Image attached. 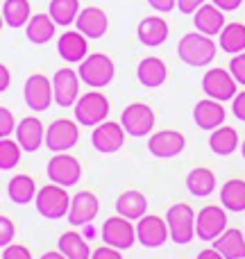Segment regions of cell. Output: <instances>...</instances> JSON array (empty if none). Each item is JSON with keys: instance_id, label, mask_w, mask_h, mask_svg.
Masks as SVG:
<instances>
[{"instance_id": "1", "label": "cell", "mask_w": 245, "mask_h": 259, "mask_svg": "<svg viewBox=\"0 0 245 259\" xmlns=\"http://www.w3.org/2000/svg\"><path fill=\"white\" fill-rule=\"evenodd\" d=\"M177 55L188 66H207V64H211L216 57V44L211 41L209 34L188 32V34H184L182 39H179Z\"/></svg>"}, {"instance_id": "2", "label": "cell", "mask_w": 245, "mask_h": 259, "mask_svg": "<svg viewBox=\"0 0 245 259\" xmlns=\"http://www.w3.org/2000/svg\"><path fill=\"white\" fill-rule=\"evenodd\" d=\"M66 187L62 184H48V187L39 189L34 202H36V211H39L43 219L48 221H57L62 216H68V209H71V200L68 198V191H64Z\"/></svg>"}, {"instance_id": "3", "label": "cell", "mask_w": 245, "mask_h": 259, "mask_svg": "<svg viewBox=\"0 0 245 259\" xmlns=\"http://www.w3.org/2000/svg\"><path fill=\"white\" fill-rule=\"evenodd\" d=\"M166 223L170 230V239L179 246H186L195 237V214L186 202H177L166 211Z\"/></svg>"}, {"instance_id": "4", "label": "cell", "mask_w": 245, "mask_h": 259, "mask_svg": "<svg viewBox=\"0 0 245 259\" xmlns=\"http://www.w3.org/2000/svg\"><path fill=\"white\" fill-rule=\"evenodd\" d=\"M116 75V66H114L112 57L103 53H95V55H89L84 62L80 64V77L84 84L93 87V89H103L107 87L109 82L114 80Z\"/></svg>"}, {"instance_id": "5", "label": "cell", "mask_w": 245, "mask_h": 259, "mask_svg": "<svg viewBox=\"0 0 245 259\" xmlns=\"http://www.w3.org/2000/svg\"><path fill=\"white\" fill-rule=\"evenodd\" d=\"M107 116H109V100L100 91H89V94L80 96V100L75 103V118L80 125L95 127Z\"/></svg>"}, {"instance_id": "6", "label": "cell", "mask_w": 245, "mask_h": 259, "mask_svg": "<svg viewBox=\"0 0 245 259\" xmlns=\"http://www.w3.org/2000/svg\"><path fill=\"white\" fill-rule=\"evenodd\" d=\"M103 241L112 248H118V250H127V248L134 246V239H136V230L129 223V219L125 216H112L103 223V232H100Z\"/></svg>"}, {"instance_id": "7", "label": "cell", "mask_w": 245, "mask_h": 259, "mask_svg": "<svg viewBox=\"0 0 245 259\" xmlns=\"http://www.w3.org/2000/svg\"><path fill=\"white\" fill-rule=\"evenodd\" d=\"M23 96H25V103L30 109L34 112H45L50 107V103L55 100V89H53V80H48L41 73H34L25 80L23 87Z\"/></svg>"}, {"instance_id": "8", "label": "cell", "mask_w": 245, "mask_h": 259, "mask_svg": "<svg viewBox=\"0 0 245 259\" xmlns=\"http://www.w3.org/2000/svg\"><path fill=\"white\" fill-rule=\"evenodd\" d=\"M121 123L125 132L132 137H148L155 127V112L145 103H132L123 109Z\"/></svg>"}, {"instance_id": "9", "label": "cell", "mask_w": 245, "mask_h": 259, "mask_svg": "<svg viewBox=\"0 0 245 259\" xmlns=\"http://www.w3.org/2000/svg\"><path fill=\"white\" fill-rule=\"evenodd\" d=\"M236 77L232 75L229 71H225V68H211V71H207V75L202 77V89H205V94L209 96V98L214 100H234V96H236Z\"/></svg>"}, {"instance_id": "10", "label": "cell", "mask_w": 245, "mask_h": 259, "mask_svg": "<svg viewBox=\"0 0 245 259\" xmlns=\"http://www.w3.org/2000/svg\"><path fill=\"white\" fill-rule=\"evenodd\" d=\"M45 173H48V178L55 184L75 187L82 178V166L73 155H55L50 157L48 166H45Z\"/></svg>"}, {"instance_id": "11", "label": "cell", "mask_w": 245, "mask_h": 259, "mask_svg": "<svg viewBox=\"0 0 245 259\" xmlns=\"http://www.w3.org/2000/svg\"><path fill=\"white\" fill-rule=\"evenodd\" d=\"M125 143V127L123 123H114V121H103L100 125L93 127L91 134V146L103 155H114L123 148Z\"/></svg>"}, {"instance_id": "12", "label": "cell", "mask_w": 245, "mask_h": 259, "mask_svg": "<svg viewBox=\"0 0 245 259\" xmlns=\"http://www.w3.org/2000/svg\"><path fill=\"white\" fill-rule=\"evenodd\" d=\"M80 139V130L77 123L68 121V118H59V121L50 123V127L45 130V146L53 152H66Z\"/></svg>"}, {"instance_id": "13", "label": "cell", "mask_w": 245, "mask_h": 259, "mask_svg": "<svg viewBox=\"0 0 245 259\" xmlns=\"http://www.w3.org/2000/svg\"><path fill=\"white\" fill-rule=\"evenodd\" d=\"M227 228V214L216 205H209L195 216V234L202 241H216Z\"/></svg>"}, {"instance_id": "14", "label": "cell", "mask_w": 245, "mask_h": 259, "mask_svg": "<svg viewBox=\"0 0 245 259\" xmlns=\"http://www.w3.org/2000/svg\"><path fill=\"white\" fill-rule=\"evenodd\" d=\"M80 80L73 68H59L53 77V89H55V103L59 107H73L77 103V94H80Z\"/></svg>"}, {"instance_id": "15", "label": "cell", "mask_w": 245, "mask_h": 259, "mask_svg": "<svg viewBox=\"0 0 245 259\" xmlns=\"http://www.w3.org/2000/svg\"><path fill=\"white\" fill-rule=\"evenodd\" d=\"M186 146V139L177 130H161V132L152 134L148 139V150L150 155L159 157V159H168V157H177Z\"/></svg>"}, {"instance_id": "16", "label": "cell", "mask_w": 245, "mask_h": 259, "mask_svg": "<svg viewBox=\"0 0 245 259\" xmlns=\"http://www.w3.org/2000/svg\"><path fill=\"white\" fill-rule=\"evenodd\" d=\"M168 237H170V230H168V223H166L164 219H159V216H143V219H138L136 239L141 246L161 248Z\"/></svg>"}, {"instance_id": "17", "label": "cell", "mask_w": 245, "mask_h": 259, "mask_svg": "<svg viewBox=\"0 0 245 259\" xmlns=\"http://www.w3.org/2000/svg\"><path fill=\"white\" fill-rule=\"evenodd\" d=\"M98 211H100L98 196H95V193H91V191H80L71 200V209H68V223H71L73 228L89 225L91 221L98 216Z\"/></svg>"}, {"instance_id": "18", "label": "cell", "mask_w": 245, "mask_h": 259, "mask_svg": "<svg viewBox=\"0 0 245 259\" xmlns=\"http://www.w3.org/2000/svg\"><path fill=\"white\" fill-rule=\"evenodd\" d=\"M57 50L62 55V59H66L68 64H82L86 57H89V44H86V36L82 34L80 30H71L64 32L57 41Z\"/></svg>"}, {"instance_id": "19", "label": "cell", "mask_w": 245, "mask_h": 259, "mask_svg": "<svg viewBox=\"0 0 245 259\" xmlns=\"http://www.w3.org/2000/svg\"><path fill=\"white\" fill-rule=\"evenodd\" d=\"M75 25L86 39H103L109 27V18L100 7H86L80 12Z\"/></svg>"}, {"instance_id": "20", "label": "cell", "mask_w": 245, "mask_h": 259, "mask_svg": "<svg viewBox=\"0 0 245 259\" xmlns=\"http://www.w3.org/2000/svg\"><path fill=\"white\" fill-rule=\"evenodd\" d=\"M193 121L198 127L209 130L214 132L216 127H220L225 123V107L220 105V100H200V103L193 107Z\"/></svg>"}, {"instance_id": "21", "label": "cell", "mask_w": 245, "mask_h": 259, "mask_svg": "<svg viewBox=\"0 0 245 259\" xmlns=\"http://www.w3.org/2000/svg\"><path fill=\"white\" fill-rule=\"evenodd\" d=\"M193 25L198 27V32L202 34H209V36H216L223 32L225 27V14L218 5H202L195 14H193Z\"/></svg>"}, {"instance_id": "22", "label": "cell", "mask_w": 245, "mask_h": 259, "mask_svg": "<svg viewBox=\"0 0 245 259\" xmlns=\"http://www.w3.org/2000/svg\"><path fill=\"white\" fill-rule=\"evenodd\" d=\"M136 36L143 46L157 48V46H161L166 39H168V23H166L161 16H148L138 23Z\"/></svg>"}, {"instance_id": "23", "label": "cell", "mask_w": 245, "mask_h": 259, "mask_svg": "<svg viewBox=\"0 0 245 259\" xmlns=\"http://www.w3.org/2000/svg\"><path fill=\"white\" fill-rule=\"evenodd\" d=\"M16 139L21 143V148L25 152H36L43 143V125H41L39 118L34 116H27L23 118L21 123L16 125Z\"/></svg>"}, {"instance_id": "24", "label": "cell", "mask_w": 245, "mask_h": 259, "mask_svg": "<svg viewBox=\"0 0 245 259\" xmlns=\"http://www.w3.org/2000/svg\"><path fill=\"white\" fill-rule=\"evenodd\" d=\"M136 77L143 87H148V89H157V87H161L166 82V77H168V68H166L164 59L145 57V59H141V64H138Z\"/></svg>"}, {"instance_id": "25", "label": "cell", "mask_w": 245, "mask_h": 259, "mask_svg": "<svg viewBox=\"0 0 245 259\" xmlns=\"http://www.w3.org/2000/svg\"><path fill=\"white\" fill-rule=\"evenodd\" d=\"M116 211L129 221H138L145 216L148 211V198L141 191H125L116 200Z\"/></svg>"}, {"instance_id": "26", "label": "cell", "mask_w": 245, "mask_h": 259, "mask_svg": "<svg viewBox=\"0 0 245 259\" xmlns=\"http://www.w3.org/2000/svg\"><path fill=\"white\" fill-rule=\"evenodd\" d=\"M214 248L225 259H245V237L241 230H225L214 241Z\"/></svg>"}, {"instance_id": "27", "label": "cell", "mask_w": 245, "mask_h": 259, "mask_svg": "<svg viewBox=\"0 0 245 259\" xmlns=\"http://www.w3.org/2000/svg\"><path fill=\"white\" fill-rule=\"evenodd\" d=\"M55 25H57V23L53 21L50 14H36V16H32L30 23L25 25V34L32 44L43 46L55 36Z\"/></svg>"}, {"instance_id": "28", "label": "cell", "mask_w": 245, "mask_h": 259, "mask_svg": "<svg viewBox=\"0 0 245 259\" xmlns=\"http://www.w3.org/2000/svg\"><path fill=\"white\" fill-rule=\"evenodd\" d=\"M209 148L214 155H220V157L232 155V152L238 148V132L229 125L216 127L209 137Z\"/></svg>"}, {"instance_id": "29", "label": "cell", "mask_w": 245, "mask_h": 259, "mask_svg": "<svg viewBox=\"0 0 245 259\" xmlns=\"http://www.w3.org/2000/svg\"><path fill=\"white\" fill-rule=\"evenodd\" d=\"M36 184L30 175H14L7 184V196L16 205H27L30 200L36 198Z\"/></svg>"}, {"instance_id": "30", "label": "cell", "mask_w": 245, "mask_h": 259, "mask_svg": "<svg viewBox=\"0 0 245 259\" xmlns=\"http://www.w3.org/2000/svg\"><path fill=\"white\" fill-rule=\"evenodd\" d=\"M220 202L229 211H245V180H227L220 189Z\"/></svg>"}, {"instance_id": "31", "label": "cell", "mask_w": 245, "mask_h": 259, "mask_svg": "<svg viewBox=\"0 0 245 259\" xmlns=\"http://www.w3.org/2000/svg\"><path fill=\"white\" fill-rule=\"evenodd\" d=\"M186 189H188V193H193L198 198L209 196L216 189V175L209 168H202V166L200 168H193L186 175Z\"/></svg>"}, {"instance_id": "32", "label": "cell", "mask_w": 245, "mask_h": 259, "mask_svg": "<svg viewBox=\"0 0 245 259\" xmlns=\"http://www.w3.org/2000/svg\"><path fill=\"white\" fill-rule=\"evenodd\" d=\"M57 246L68 259H91V255H93L89 243H86V239L80 237L77 232H73V230L71 232H64L62 237H59Z\"/></svg>"}, {"instance_id": "33", "label": "cell", "mask_w": 245, "mask_h": 259, "mask_svg": "<svg viewBox=\"0 0 245 259\" xmlns=\"http://www.w3.org/2000/svg\"><path fill=\"white\" fill-rule=\"evenodd\" d=\"M30 0H5L3 21L7 27H23L30 23Z\"/></svg>"}, {"instance_id": "34", "label": "cell", "mask_w": 245, "mask_h": 259, "mask_svg": "<svg viewBox=\"0 0 245 259\" xmlns=\"http://www.w3.org/2000/svg\"><path fill=\"white\" fill-rule=\"evenodd\" d=\"M220 48L229 55H238L245 50V25L243 23H227L220 32Z\"/></svg>"}, {"instance_id": "35", "label": "cell", "mask_w": 245, "mask_h": 259, "mask_svg": "<svg viewBox=\"0 0 245 259\" xmlns=\"http://www.w3.org/2000/svg\"><path fill=\"white\" fill-rule=\"evenodd\" d=\"M48 14L57 25H71L80 16V0H50Z\"/></svg>"}, {"instance_id": "36", "label": "cell", "mask_w": 245, "mask_h": 259, "mask_svg": "<svg viewBox=\"0 0 245 259\" xmlns=\"http://www.w3.org/2000/svg\"><path fill=\"white\" fill-rule=\"evenodd\" d=\"M21 143L18 141H12L9 137H3L0 141V168L7 173V170L16 168L18 161H21Z\"/></svg>"}, {"instance_id": "37", "label": "cell", "mask_w": 245, "mask_h": 259, "mask_svg": "<svg viewBox=\"0 0 245 259\" xmlns=\"http://www.w3.org/2000/svg\"><path fill=\"white\" fill-rule=\"evenodd\" d=\"M229 73L236 77L238 84H245V50L232 57V62H229Z\"/></svg>"}, {"instance_id": "38", "label": "cell", "mask_w": 245, "mask_h": 259, "mask_svg": "<svg viewBox=\"0 0 245 259\" xmlns=\"http://www.w3.org/2000/svg\"><path fill=\"white\" fill-rule=\"evenodd\" d=\"M12 132H16L14 125V116L7 107L0 109V137H12Z\"/></svg>"}, {"instance_id": "39", "label": "cell", "mask_w": 245, "mask_h": 259, "mask_svg": "<svg viewBox=\"0 0 245 259\" xmlns=\"http://www.w3.org/2000/svg\"><path fill=\"white\" fill-rule=\"evenodd\" d=\"M12 239H14V223L7 216H3V219H0V246L7 248L9 243H12Z\"/></svg>"}, {"instance_id": "40", "label": "cell", "mask_w": 245, "mask_h": 259, "mask_svg": "<svg viewBox=\"0 0 245 259\" xmlns=\"http://www.w3.org/2000/svg\"><path fill=\"white\" fill-rule=\"evenodd\" d=\"M3 259H32V252L25 246H12L9 243L3 250Z\"/></svg>"}, {"instance_id": "41", "label": "cell", "mask_w": 245, "mask_h": 259, "mask_svg": "<svg viewBox=\"0 0 245 259\" xmlns=\"http://www.w3.org/2000/svg\"><path fill=\"white\" fill-rule=\"evenodd\" d=\"M91 259H123L121 250L118 248H112V246H103V248H95Z\"/></svg>"}, {"instance_id": "42", "label": "cell", "mask_w": 245, "mask_h": 259, "mask_svg": "<svg viewBox=\"0 0 245 259\" xmlns=\"http://www.w3.org/2000/svg\"><path fill=\"white\" fill-rule=\"evenodd\" d=\"M232 112H234V116H236L238 121H245V91H241V94L234 96Z\"/></svg>"}, {"instance_id": "43", "label": "cell", "mask_w": 245, "mask_h": 259, "mask_svg": "<svg viewBox=\"0 0 245 259\" xmlns=\"http://www.w3.org/2000/svg\"><path fill=\"white\" fill-rule=\"evenodd\" d=\"M205 5V0H177V9L182 14H195Z\"/></svg>"}, {"instance_id": "44", "label": "cell", "mask_w": 245, "mask_h": 259, "mask_svg": "<svg viewBox=\"0 0 245 259\" xmlns=\"http://www.w3.org/2000/svg\"><path fill=\"white\" fill-rule=\"evenodd\" d=\"M148 5H150L152 9H157V12L166 14V12H173V9L177 7V0H148Z\"/></svg>"}, {"instance_id": "45", "label": "cell", "mask_w": 245, "mask_h": 259, "mask_svg": "<svg viewBox=\"0 0 245 259\" xmlns=\"http://www.w3.org/2000/svg\"><path fill=\"white\" fill-rule=\"evenodd\" d=\"M214 5H218L223 12H234V9H238L243 5V0H211Z\"/></svg>"}, {"instance_id": "46", "label": "cell", "mask_w": 245, "mask_h": 259, "mask_svg": "<svg viewBox=\"0 0 245 259\" xmlns=\"http://www.w3.org/2000/svg\"><path fill=\"white\" fill-rule=\"evenodd\" d=\"M9 84H12V75H9L7 66L3 64V66H0V91H7Z\"/></svg>"}, {"instance_id": "47", "label": "cell", "mask_w": 245, "mask_h": 259, "mask_svg": "<svg viewBox=\"0 0 245 259\" xmlns=\"http://www.w3.org/2000/svg\"><path fill=\"white\" fill-rule=\"evenodd\" d=\"M195 259H225V257L220 255V252L216 250V248H207V250H202Z\"/></svg>"}, {"instance_id": "48", "label": "cell", "mask_w": 245, "mask_h": 259, "mask_svg": "<svg viewBox=\"0 0 245 259\" xmlns=\"http://www.w3.org/2000/svg\"><path fill=\"white\" fill-rule=\"evenodd\" d=\"M41 259H68V257L59 250V252H45V255H41Z\"/></svg>"}, {"instance_id": "49", "label": "cell", "mask_w": 245, "mask_h": 259, "mask_svg": "<svg viewBox=\"0 0 245 259\" xmlns=\"http://www.w3.org/2000/svg\"><path fill=\"white\" fill-rule=\"evenodd\" d=\"M241 152H243V159H245V141H243V148H241Z\"/></svg>"}]
</instances>
